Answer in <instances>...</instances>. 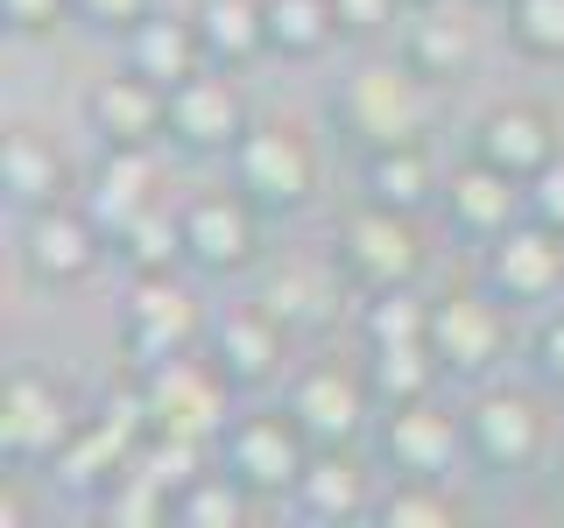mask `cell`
<instances>
[{
  "mask_svg": "<svg viewBox=\"0 0 564 528\" xmlns=\"http://www.w3.org/2000/svg\"><path fill=\"white\" fill-rule=\"evenodd\" d=\"M198 43L205 64L219 70H247L269 57V0H198Z\"/></svg>",
  "mask_w": 564,
  "mask_h": 528,
  "instance_id": "cell-24",
  "label": "cell"
},
{
  "mask_svg": "<svg viewBox=\"0 0 564 528\" xmlns=\"http://www.w3.org/2000/svg\"><path fill=\"white\" fill-rule=\"evenodd\" d=\"M437 190H445V176L431 163V141H402V148H375L360 155V198L367 205H388V211H437Z\"/></svg>",
  "mask_w": 564,
  "mask_h": 528,
  "instance_id": "cell-22",
  "label": "cell"
},
{
  "mask_svg": "<svg viewBox=\"0 0 564 528\" xmlns=\"http://www.w3.org/2000/svg\"><path fill=\"white\" fill-rule=\"evenodd\" d=\"M423 268H431V246H423V226L410 211L388 205H352L339 226H332V275H339L346 296H388V289H416Z\"/></svg>",
  "mask_w": 564,
  "mask_h": 528,
  "instance_id": "cell-2",
  "label": "cell"
},
{
  "mask_svg": "<svg viewBox=\"0 0 564 528\" xmlns=\"http://www.w3.org/2000/svg\"><path fill=\"white\" fill-rule=\"evenodd\" d=\"M529 374L564 402V310H551L536 331H529Z\"/></svg>",
  "mask_w": 564,
  "mask_h": 528,
  "instance_id": "cell-38",
  "label": "cell"
},
{
  "mask_svg": "<svg viewBox=\"0 0 564 528\" xmlns=\"http://www.w3.org/2000/svg\"><path fill=\"white\" fill-rule=\"evenodd\" d=\"M106 254V226L93 219V205L85 198H57V205H35L22 211V268L29 282H43V289H78V282L99 275Z\"/></svg>",
  "mask_w": 564,
  "mask_h": 528,
  "instance_id": "cell-11",
  "label": "cell"
},
{
  "mask_svg": "<svg viewBox=\"0 0 564 528\" xmlns=\"http://www.w3.org/2000/svg\"><path fill=\"white\" fill-rule=\"evenodd\" d=\"M466 507L445 493V480H410V472H388V486L375 493V521L388 528H452Z\"/></svg>",
  "mask_w": 564,
  "mask_h": 528,
  "instance_id": "cell-32",
  "label": "cell"
},
{
  "mask_svg": "<svg viewBox=\"0 0 564 528\" xmlns=\"http://www.w3.org/2000/svg\"><path fill=\"white\" fill-rule=\"evenodd\" d=\"M437 219H445L452 240L466 246H487L494 233H508L516 219H529V184L508 169L466 155L458 169H445V190H437Z\"/></svg>",
  "mask_w": 564,
  "mask_h": 528,
  "instance_id": "cell-17",
  "label": "cell"
},
{
  "mask_svg": "<svg viewBox=\"0 0 564 528\" xmlns=\"http://www.w3.org/2000/svg\"><path fill=\"white\" fill-rule=\"evenodd\" d=\"M254 507L261 501L219 465V458L198 465L184 486H170V528H247V521H254Z\"/></svg>",
  "mask_w": 564,
  "mask_h": 528,
  "instance_id": "cell-28",
  "label": "cell"
},
{
  "mask_svg": "<svg viewBox=\"0 0 564 528\" xmlns=\"http://www.w3.org/2000/svg\"><path fill=\"white\" fill-rule=\"evenodd\" d=\"M480 282L501 296L508 310L557 304V296H564V233L529 211V219H516L508 233H494L480 246Z\"/></svg>",
  "mask_w": 564,
  "mask_h": 528,
  "instance_id": "cell-14",
  "label": "cell"
},
{
  "mask_svg": "<svg viewBox=\"0 0 564 528\" xmlns=\"http://www.w3.org/2000/svg\"><path fill=\"white\" fill-rule=\"evenodd\" d=\"M212 310L198 304L184 275H134L128 282V304H120V360L134 366H163L176 352H198L205 345Z\"/></svg>",
  "mask_w": 564,
  "mask_h": 528,
  "instance_id": "cell-6",
  "label": "cell"
},
{
  "mask_svg": "<svg viewBox=\"0 0 564 528\" xmlns=\"http://www.w3.org/2000/svg\"><path fill=\"white\" fill-rule=\"evenodd\" d=\"M375 493L381 486H375V472H367L360 444H346V451L311 458V472H304V486L290 493V507L311 528H346V521H375Z\"/></svg>",
  "mask_w": 564,
  "mask_h": 528,
  "instance_id": "cell-20",
  "label": "cell"
},
{
  "mask_svg": "<svg viewBox=\"0 0 564 528\" xmlns=\"http://www.w3.org/2000/svg\"><path fill=\"white\" fill-rule=\"evenodd\" d=\"M78 430V409H70L64 381L43 374V366H8L0 381V451L8 465H50L64 451V437Z\"/></svg>",
  "mask_w": 564,
  "mask_h": 528,
  "instance_id": "cell-13",
  "label": "cell"
},
{
  "mask_svg": "<svg viewBox=\"0 0 564 528\" xmlns=\"http://www.w3.org/2000/svg\"><path fill=\"white\" fill-rule=\"evenodd\" d=\"M402 64L416 70V78H431L437 92L458 78H473V64H480V35H473V22H458L452 0L445 8H410V22H402Z\"/></svg>",
  "mask_w": 564,
  "mask_h": 528,
  "instance_id": "cell-21",
  "label": "cell"
},
{
  "mask_svg": "<svg viewBox=\"0 0 564 528\" xmlns=\"http://www.w3.org/2000/svg\"><path fill=\"white\" fill-rule=\"evenodd\" d=\"M360 339L367 345H423L431 339V296L416 289H388L360 304Z\"/></svg>",
  "mask_w": 564,
  "mask_h": 528,
  "instance_id": "cell-34",
  "label": "cell"
},
{
  "mask_svg": "<svg viewBox=\"0 0 564 528\" xmlns=\"http://www.w3.org/2000/svg\"><path fill=\"white\" fill-rule=\"evenodd\" d=\"M339 43L332 0H269V57L282 64H311Z\"/></svg>",
  "mask_w": 564,
  "mask_h": 528,
  "instance_id": "cell-31",
  "label": "cell"
},
{
  "mask_svg": "<svg viewBox=\"0 0 564 528\" xmlns=\"http://www.w3.org/2000/svg\"><path fill=\"white\" fill-rule=\"evenodd\" d=\"M240 70H219V64H205V70H191L184 85H170L163 92V148L176 155H234L240 148V134L254 128L247 120V92H240Z\"/></svg>",
  "mask_w": 564,
  "mask_h": 528,
  "instance_id": "cell-9",
  "label": "cell"
},
{
  "mask_svg": "<svg viewBox=\"0 0 564 528\" xmlns=\"http://www.w3.org/2000/svg\"><path fill=\"white\" fill-rule=\"evenodd\" d=\"M155 190H163V176H155V148H99V169H93L85 205H93V219L113 233V226H128L134 211L155 205Z\"/></svg>",
  "mask_w": 564,
  "mask_h": 528,
  "instance_id": "cell-25",
  "label": "cell"
},
{
  "mask_svg": "<svg viewBox=\"0 0 564 528\" xmlns=\"http://www.w3.org/2000/svg\"><path fill=\"white\" fill-rule=\"evenodd\" d=\"M70 14L85 35H134L155 14V0H70Z\"/></svg>",
  "mask_w": 564,
  "mask_h": 528,
  "instance_id": "cell-36",
  "label": "cell"
},
{
  "mask_svg": "<svg viewBox=\"0 0 564 528\" xmlns=\"http://www.w3.org/2000/svg\"><path fill=\"white\" fill-rule=\"evenodd\" d=\"M106 254H113L120 275H184L191 268V246H184V219L176 211H134L128 226H113L106 233Z\"/></svg>",
  "mask_w": 564,
  "mask_h": 528,
  "instance_id": "cell-26",
  "label": "cell"
},
{
  "mask_svg": "<svg viewBox=\"0 0 564 528\" xmlns=\"http://www.w3.org/2000/svg\"><path fill=\"white\" fill-rule=\"evenodd\" d=\"M325 120L339 134V148L375 155V148H402V141H431L437 128V85L416 78L402 57L388 64H352L325 99Z\"/></svg>",
  "mask_w": 564,
  "mask_h": 528,
  "instance_id": "cell-1",
  "label": "cell"
},
{
  "mask_svg": "<svg viewBox=\"0 0 564 528\" xmlns=\"http://www.w3.org/2000/svg\"><path fill=\"white\" fill-rule=\"evenodd\" d=\"M410 8H445V0H410Z\"/></svg>",
  "mask_w": 564,
  "mask_h": 528,
  "instance_id": "cell-43",
  "label": "cell"
},
{
  "mask_svg": "<svg viewBox=\"0 0 564 528\" xmlns=\"http://www.w3.org/2000/svg\"><path fill=\"white\" fill-rule=\"evenodd\" d=\"M551 507H557V515H564V458H557V465H551Z\"/></svg>",
  "mask_w": 564,
  "mask_h": 528,
  "instance_id": "cell-41",
  "label": "cell"
},
{
  "mask_svg": "<svg viewBox=\"0 0 564 528\" xmlns=\"http://www.w3.org/2000/svg\"><path fill=\"white\" fill-rule=\"evenodd\" d=\"M437 381H445V366H437L431 339L423 345H367V387H375L381 409H402V402L437 395Z\"/></svg>",
  "mask_w": 564,
  "mask_h": 528,
  "instance_id": "cell-29",
  "label": "cell"
},
{
  "mask_svg": "<svg viewBox=\"0 0 564 528\" xmlns=\"http://www.w3.org/2000/svg\"><path fill=\"white\" fill-rule=\"evenodd\" d=\"M473 8H494V14H501V8H508V0H473Z\"/></svg>",
  "mask_w": 564,
  "mask_h": 528,
  "instance_id": "cell-42",
  "label": "cell"
},
{
  "mask_svg": "<svg viewBox=\"0 0 564 528\" xmlns=\"http://www.w3.org/2000/svg\"><path fill=\"white\" fill-rule=\"evenodd\" d=\"M410 14V0H332V22H339V43H375Z\"/></svg>",
  "mask_w": 564,
  "mask_h": 528,
  "instance_id": "cell-35",
  "label": "cell"
},
{
  "mask_svg": "<svg viewBox=\"0 0 564 528\" xmlns=\"http://www.w3.org/2000/svg\"><path fill=\"white\" fill-rule=\"evenodd\" d=\"M501 35L529 64H564V0H508Z\"/></svg>",
  "mask_w": 564,
  "mask_h": 528,
  "instance_id": "cell-33",
  "label": "cell"
},
{
  "mask_svg": "<svg viewBox=\"0 0 564 528\" xmlns=\"http://www.w3.org/2000/svg\"><path fill=\"white\" fill-rule=\"evenodd\" d=\"M282 409L304 422V437L317 451H346V444H367L381 422V402L367 387V366H346V360H311L304 374L282 387Z\"/></svg>",
  "mask_w": 564,
  "mask_h": 528,
  "instance_id": "cell-8",
  "label": "cell"
},
{
  "mask_svg": "<svg viewBox=\"0 0 564 528\" xmlns=\"http://www.w3.org/2000/svg\"><path fill=\"white\" fill-rule=\"evenodd\" d=\"M466 155H480V163L536 184V176L564 155V141H557V120L543 113L536 99H501V106H487V113L473 120V148Z\"/></svg>",
  "mask_w": 564,
  "mask_h": 528,
  "instance_id": "cell-18",
  "label": "cell"
},
{
  "mask_svg": "<svg viewBox=\"0 0 564 528\" xmlns=\"http://www.w3.org/2000/svg\"><path fill=\"white\" fill-rule=\"evenodd\" d=\"M120 50H128V70L141 78H155L170 92V85H184L191 70H205V43H198V22H176V14L155 8L149 22L134 35H120Z\"/></svg>",
  "mask_w": 564,
  "mask_h": 528,
  "instance_id": "cell-27",
  "label": "cell"
},
{
  "mask_svg": "<svg viewBox=\"0 0 564 528\" xmlns=\"http://www.w3.org/2000/svg\"><path fill=\"white\" fill-rule=\"evenodd\" d=\"M184 246H191V275L205 282H240V275H261L269 261V211H254L234 184L226 190H198L184 211Z\"/></svg>",
  "mask_w": 564,
  "mask_h": 528,
  "instance_id": "cell-7",
  "label": "cell"
},
{
  "mask_svg": "<svg viewBox=\"0 0 564 528\" xmlns=\"http://www.w3.org/2000/svg\"><path fill=\"white\" fill-rule=\"evenodd\" d=\"M212 458H219L234 480L254 493L261 507H275V501H290L296 486H304V472H311V458L317 444L304 437V422H296L290 409H240V416H226V430H219V444H212Z\"/></svg>",
  "mask_w": 564,
  "mask_h": 528,
  "instance_id": "cell-4",
  "label": "cell"
},
{
  "mask_svg": "<svg viewBox=\"0 0 564 528\" xmlns=\"http://www.w3.org/2000/svg\"><path fill=\"white\" fill-rule=\"evenodd\" d=\"M205 352H212V366L234 381V395H261V387H275L282 366H290V324H282L269 304L247 296V304L212 310Z\"/></svg>",
  "mask_w": 564,
  "mask_h": 528,
  "instance_id": "cell-15",
  "label": "cell"
},
{
  "mask_svg": "<svg viewBox=\"0 0 564 528\" xmlns=\"http://www.w3.org/2000/svg\"><path fill=\"white\" fill-rule=\"evenodd\" d=\"M339 282V275H332ZM332 282H325V268H311V261H269L261 268V282H254V304H269L290 331H304V324H317L332 304Z\"/></svg>",
  "mask_w": 564,
  "mask_h": 528,
  "instance_id": "cell-30",
  "label": "cell"
},
{
  "mask_svg": "<svg viewBox=\"0 0 564 528\" xmlns=\"http://www.w3.org/2000/svg\"><path fill=\"white\" fill-rule=\"evenodd\" d=\"M29 515H35V507H29V472L14 465L8 472V501H0V528H29Z\"/></svg>",
  "mask_w": 564,
  "mask_h": 528,
  "instance_id": "cell-40",
  "label": "cell"
},
{
  "mask_svg": "<svg viewBox=\"0 0 564 528\" xmlns=\"http://www.w3.org/2000/svg\"><path fill=\"white\" fill-rule=\"evenodd\" d=\"M0 190H8L14 211H35V205L70 198V163L57 155V141L35 134L29 120H14L8 141H0Z\"/></svg>",
  "mask_w": 564,
  "mask_h": 528,
  "instance_id": "cell-23",
  "label": "cell"
},
{
  "mask_svg": "<svg viewBox=\"0 0 564 528\" xmlns=\"http://www.w3.org/2000/svg\"><path fill=\"white\" fill-rule=\"evenodd\" d=\"M375 458L388 472H410V480H445L458 458H466V422H458L437 395L402 402V409H381Z\"/></svg>",
  "mask_w": 564,
  "mask_h": 528,
  "instance_id": "cell-16",
  "label": "cell"
},
{
  "mask_svg": "<svg viewBox=\"0 0 564 528\" xmlns=\"http://www.w3.org/2000/svg\"><path fill=\"white\" fill-rule=\"evenodd\" d=\"M226 184L269 219H296L317 198V141L296 120H254L226 155Z\"/></svg>",
  "mask_w": 564,
  "mask_h": 528,
  "instance_id": "cell-3",
  "label": "cell"
},
{
  "mask_svg": "<svg viewBox=\"0 0 564 528\" xmlns=\"http://www.w3.org/2000/svg\"><path fill=\"white\" fill-rule=\"evenodd\" d=\"M0 22H8V35L35 43V35H57V29H70L78 14H70V0H0Z\"/></svg>",
  "mask_w": 564,
  "mask_h": 528,
  "instance_id": "cell-37",
  "label": "cell"
},
{
  "mask_svg": "<svg viewBox=\"0 0 564 528\" xmlns=\"http://www.w3.org/2000/svg\"><path fill=\"white\" fill-rule=\"evenodd\" d=\"M431 352L445 366V381H473L480 387L494 366L508 360V304L487 289H445L431 296Z\"/></svg>",
  "mask_w": 564,
  "mask_h": 528,
  "instance_id": "cell-12",
  "label": "cell"
},
{
  "mask_svg": "<svg viewBox=\"0 0 564 528\" xmlns=\"http://www.w3.org/2000/svg\"><path fill=\"white\" fill-rule=\"evenodd\" d=\"M458 422H466V465L480 480H522L543 465V444H551V416L529 387H480Z\"/></svg>",
  "mask_w": 564,
  "mask_h": 528,
  "instance_id": "cell-5",
  "label": "cell"
},
{
  "mask_svg": "<svg viewBox=\"0 0 564 528\" xmlns=\"http://www.w3.org/2000/svg\"><path fill=\"white\" fill-rule=\"evenodd\" d=\"M529 211H536L543 226H557V233H564V155L536 176V184H529Z\"/></svg>",
  "mask_w": 564,
  "mask_h": 528,
  "instance_id": "cell-39",
  "label": "cell"
},
{
  "mask_svg": "<svg viewBox=\"0 0 564 528\" xmlns=\"http://www.w3.org/2000/svg\"><path fill=\"white\" fill-rule=\"evenodd\" d=\"M85 128L99 148H163V85L120 64L85 92Z\"/></svg>",
  "mask_w": 564,
  "mask_h": 528,
  "instance_id": "cell-19",
  "label": "cell"
},
{
  "mask_svg": "<svg viewBox=\"0 0 564 528\" xmlns=\"http://www.w3.org/2000/svg\"><path fill=\"white\" fill-rule=\"evenodd\" d=\"M226 395L234 381L212 366V352H176L163 366H141V402H149V430L163 437H198V444H219L226 430Z\"/></svg>",
  "mask_w": 564,
  "mask_h": 528,
  "instance_id": "cell-10",
  "label": "cell"
}]
</instances>
